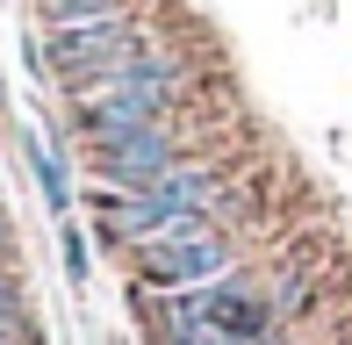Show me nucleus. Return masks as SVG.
Here are the masks:
<instances>
[{
  "instance_id": "1",
  "label": "nucleus",
  "mask_w": 352,
  "mask_h": 345,
  "mask_svg": "<svg viewBox=\"0 0 352 345\" xmlns=\"http://www.w3.org/2000/svg\"><path fill=\"white\" fill-rule=\"evenodd\" d=\"M173 101H180V65H173L158 43H144L116 80L72 93V122H79V137H87V144H108V137H122V130L166 122Z\"/></svg>"
},
{
  "instance_id": "2",
  "label": "nucleus",
  "mask_w": 352,
  "mask_h": 345,
  "mask_svg": "<svg viewBox=\"0 0 352 345\" xmlns=\"http://www.w3.org/2000/svg\"><path fill=\"white\" fill-rule=\"evenodd\" d=\"M137 51H144L137 22H130V14H116V22H94V29L43 36V43H36V72H58L65 93H87V87H101V80H116Z\"/></svg>"
},
{
  "instance_id": "3",
  "label": "nucleus",
  "mask_w": 352,
  "mask_h": 345,
  "mask_svg": "<svg viewBox=\"0 0 352 345\" xmlns=\"http://www.w3.org/2000/svg\"><path fill=\"white\" fill-rule=\"evenodd\" d=\"M137 288H166V295H187V288H216L230 280V238L223 230H195V238H158V245H137Z\"/></svg>"
},
{
  "instance_id": "4",
  "label": "nucleus",
  "mask_w": 352,
  "mask_h": 345,
  "mask_svg": "<svg viewBox=\"0 0 352 345\" xmlns=\"http://www.w3.org/2000/svg\"><path fill=\"white\" fill-rule=\"evenodd\" d=\"M180 166H187V151L173 137V122H144V130H122L108 144H94V172L108 187H122V194H144V187H158Z\"/></svg>"
},
{
  "instance_id": "5",
  "label": "nucleus",
  "mask_w": 352,
  "mask_h": 345,
  "mask_svg": "<svg viewBox=\"0 0 352 345\" xmlns=\"http://www.w3.org/2000/svg\"><path fill=\"white\" fill-rule=\"evenodd\" d=\"M122 0H36V22L43 36H65V29H94V22H116Z\"/></svg>"
},
{
  "instance_id": "6",
  "label": "nucleus",
  "mask_w": 352,
  "mask_h": 345,
  "mask_svg": "<svg viewBox=\"0 0 352 345\" xmlns=\"http://www.w3.org/2000/svg\"><path fill=\"white\" fill-rule=\"evenodd\" d=\"M22 151H29V172H36V187H43V201H51V216H65V209H72V180H65V159H58V151L43 144L36 130L22 137Z\"/></svg>"
},
{
  "instance_id": "7",
  "label": "nucleus",
  "mask_w": 352,
  "mask_h": 345,
  "mask_svg": "<svg viewBox=\"0 0 352 345\" xmlns=\"http://www.w3.org/2000/svg\"><path fill=\"white\" fill-rule=\"evenodd\" d=\"M36 331H29V317H22V302L14 309H0V345H29Z\"/></svg>"
},
{
  "instance_id": "8",
  "label": "nucleus",
  "mask_w": 352,
  "mask_h": 345,
  "mask_svg": "<svg viewBox=\"0 0 352 345\" xmlns=\"http://www.w3.org/2000/svg\"><path fill=\"white\" fill-rule=\"evenodd\" d=\"M65 274H72V280H87V238H79L72 223H65Z\"/></svg>"
},
{
  "instance_id": "9",
  "label": "nucleus",
  "mask_w": 352,
  "mask_h": 345,
  "mask_svg": "<svg viewBox=\"0 0 352 345\" xmlns=\"http://www.w3.org/2000/svg\"><path fill=\"white\" fill-rule=\"evenodd\" d=\"M14 302H22V274H14V259L0 252V309H14Z\"/></svg>"
},
{
  "instance_id": "10",
  "label": "nucleus",
  "mask_w": 352,
  "mask_h": 345,
  "mask_svg": "<svg viewBox=\"0 0 352 345\" xmlns=\"http://www.w3.org/2000/svg\"><path fill=\"white\" fill-rule=\"evenodd\" d=\"M29 345H36V338H29Z\"/></svg>"
}]
</instances>
